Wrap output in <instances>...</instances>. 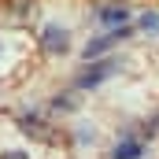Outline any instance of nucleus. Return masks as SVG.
Wrapping results in <instances>:
<instances>
[{
	"instance_id": "f257e3e1",
	"label": "nucleus",
	"mask_w": 159,
	"mask_h": 159,
	"mask_svg": "<svg viewBox=\"0 0 159 159\" xmlns=\"http://www.w3.org/2000/svg\"><path fill=\"white\" fill-rule=\"evenodd\" d=\"M119 70V59H104V63H93L89 70H81L78 74V89H93V85H100V81H107L111 74Z\"/></svg>"
},
{
	"instance_id": "f03ea898",
	"label": "nucleus",
	"mask_w": 159,
	"mask_h": 159,
	"mask_svg": "<svg viewBox=\"0 0 159 159\" xmlns=\"http://www.w3.org/2000/svg\"><path fill=\"white\" fill-rule=\"evenodd\" d=\"M41 48H44L48 56H56V52H67V48H70L67 30H59V26H48V30L41 34Z\"/></svg>"
},
{
	"instance_id": "7ed1b4c3",
	"label": "nucleus",
	"mask_w": 159,
	"mask_h": 159,
	"mask_svg": "<svg viewBox=\"0 0 159 159\" xmlns=\"http://www.w3.org/2000/svg\"><path fill=\"white\" fill-rule=\"evenodd\" d=\"M122 37H129V30H126V26H115L111 34H104V37L89 41V48H85V59H93V56H100L104 48H111V44H115V41H122Z\"/></svg>"
},
{
	"instance_id": "20e7f679",
	"label": "nucleus",
	"mask_w": 159,
	"mask_h": 159,
	"mask_svg": "<svg viewBox=\"0 0 159 159\" xmlns=\"http://www.w3.org/2000/svg\"><path fill=\"white\" fill-rule=\"evenodd\" d=\"M100 19H104V22H107V26H122V22H126V19H129V11H126V7H104V11H100Z\"/></svg>"
},
{
	"instance_id": "39448f33",
	"label": "nucleus",
	"mask_w": 159,
	"mask_h": 159,
	"mask_svg": "<svg viewBox=\"0 0 159 159\" xmlns=\"http://www.w3.org/2000/svg\"><path fill=\"white\" fill-rule=\"evenodd\" d=\"M19 126H22L26 133H34V137H41V141H48V129H44V126H41V119H34V115H26V119L19 122Z\"/></svg>"
},
{
	"instance_id": "423d86ee",
	"label": "nucleus",
	"mask_w": 159,
	"mask_h": 159,
	"mask_svg": "<svg viewBox=\"0 0 159 159\" xmlns=\"http://www.w3.org/2000/svg\"><path fill=\"white\" fill-rule=\"evenodd\" d=\"M141 156V144L137 141H122L119 148H115V159H137Z\"/></svg>"
},
{
	"instance_id": "0eeeda50",
	"label": "nucleus",
	"mask_w": 159,
	"mask_h": 159,
	"mask_svg": "<svg viewBox=\"0 0 159 159\" xmlns=\"http://www.w3.org/2000/svg\"><path fill=\"white\" fill-rule=\"evenodd\" d=\"M141 26H144V30H156V34H159V15H156V11H148V15L141 19Z\"/></svg>"
},
{
	"instance_id": "6e6552de",
	"label": "nucleus",
	"mask_w": 159,
	"mask_h": 159,
	"mask_svg": "<svg viewBox=\"0 0 159 159\" xmlns=\"http://www.w3.org/2000/svg\"><path fill=\"white\" fill-rule=\"evenodd\" d=\"M0 159H30V156H26V152H4Z\"/></svg>"
}]
</instances>
